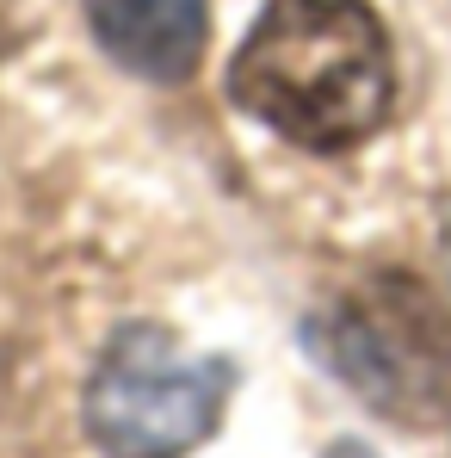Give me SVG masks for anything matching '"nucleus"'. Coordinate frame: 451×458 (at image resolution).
Segmentation results:
<instances>
[{
  "label": "nucleus",
  "instance_id": "20e7f679",
  "mask_svg": "<svg viewBox=\"0 0 451 458\" xmlns=\"http://www.w3.org/2000/svg\"><path fill=\"white\" fill-rule=\"evenodd\" d=\"M99 50L143 81H186L205 56L211 0H87Z\"/></svg>",
  "mask_w": 451,
  "mask_h": 458
},
{
  "label": "nucleus",
  "instance_id": "f03ea898",
  "mask_svg": "<svg viewBox=\"0 0 451 458\" xmlns=\"http://www.w3.org/2000/svg\"><path fill=\"white\" fill-rule=\"evenodd\" d=\"M309 353L377 415L433 428L451 415V316L408 273H365L309 316Z\"/></svg>",
  "mask_w": 451,
  "mask_h": 458
},
{
  "label": "nucleus",
  "instance_id": "39448f33",
  "mask_svg": "<svg viewBox=\"0 0 451 458\" xmlns=\"http://www.w3.org/2000/svg\"><path fill=\"white\" fill-rule=\"evenodd\" d=\"M328 458H372V453H365L359 440H340V446H334V453H328Z\"/></svg>",
  "mask_w": 451,
  "mask_h": 458
},
{
  "label": "nucleus",
  "instance_id": "7ed1b4c3",
  "mask_svg": "<svg viewBox=\"0 0 451 458\" xmlns=\"http://www.w3.org/2000/svg\"><path fill=\"white\" fill-rule=\"evenodd\" d=\"M235 396V366L192 353L173 328L130 322L105 341L87 378V440L105 458H186L198 453Z\"/></svg>",
  "mask_w": 451,
  "mask_h": 458
},
{
  "label": "nucleus",
  "instance_id": "f257e3e1",
  "mask_svg": "<svg viewBox=\"0 0 451 458\" xmlns=\"http://www.w3.org/2000/svg\"><path fill=\"white\" fill-rule=\"evenodd\" d=\"M229 99L297 149H353L396 99L389 31L365 0H272L229 63Z\"/></svg>",
  "mask_w": 451,
  "mask_h": 458
},
{
  "label": "nucleus",
  "instance_id": "423d86ee",
  "mask_svg": "<svg viewBox=\"0 0 451 458\" xmlns=\"http://www.w3.org/2000/svg\"><path fill=\"white\" fill-rule=\"evenodd\" d=\"M446 254H451V211H446Z\"/></svg>",
  "mask_w": 451,
  "mask_h": 458
}]
</instances>
